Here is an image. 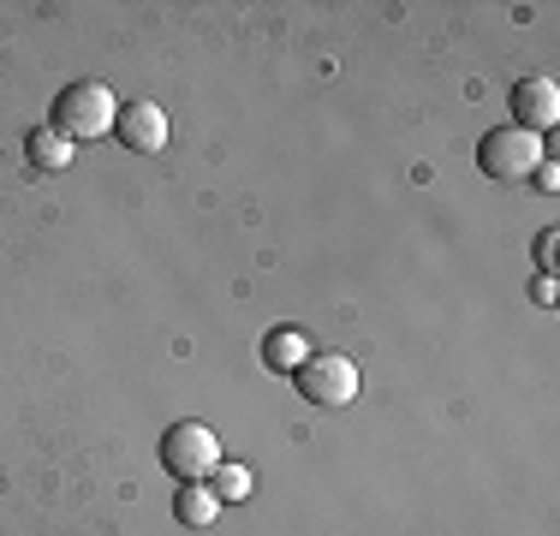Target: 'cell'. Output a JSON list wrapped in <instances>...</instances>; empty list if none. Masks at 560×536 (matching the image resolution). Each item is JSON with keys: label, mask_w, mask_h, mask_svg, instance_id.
Returning a JSON list of instances; mask_svg holds the SVG:
<instances>
[{"label": "cell", "mask_w": 560, "mask_h": 536, "mask_svg": "<svg viewBox=\"0 0 560 536\" xmlns=\"http://www.w3.org/2000/svg\"><path fill=\"white\" fill-rule=\"evenodd\" d=\"M114 119H119V102L96 78H78V84H66L55 96V131L72 143H96L102 131H114Z\"/></svg>", "instance_id": "obj_1"}, {"label": "cell", "mask_w": 560, "mask_h": 536, "mask_svg": "<svg viewBox=\"0 0 560 536\" xmlns=\"http://www.w3.org/2000/svg\"><path fill=\"white\" fill-rule=\"evenodd\" d=\"M537 161H549L537 131H518V126H495L477 138V167L489 173V179L513 185V179H530L537 173Z\"/></svg>", "instance_id": "obj_2"}, {"label": "cell", "mask_w": 560, "mask_h": 536, "mask_svg": "<svg viewBox=\"0 0 560 536\" xmlns=\"http://www.w3.org/2000/svg\"><path fill=\"white\" fill-rule=\"evenodd\" d=\"M162 465L179 482H209V471L221 465V435L209 423H197V418H179L162 435Z\"/></svg>", "instance_id": "obj_3"}, {"label": "cell", "mask_w": 560, "mask_h": 536, "mask_svg": "<svg viewBox=\"0 0 560 536\" xmlns=\"http://www.w3.org/2000/svg\"><path fill=\"white\" fill-rule=\"evenodd\" d=\"M292 382L311 406H352L358 399V364L346 352H311L292 370Z\"/></svg>", "instance_id": "obj_4"}, {"label": "cell", "mask_w": 560, "mask_h": 536, "mask_svg": "<svg viewBox=\"0 0 560 536\" xmlns=\"http://www.w3.org/2000/svg\"><path fill=\"white\" fill-rule=\"evenodd\" d=\"M555 119H560V84L555 78H518L513 84V126L542 138Z\"/></svg>", "instance_id": "obj_5"}, {"label": "cell", "mask_w": 560, "mask_h": 536, "mask_svg": "<svg viewBox=\"0 0 560 536\" xmlns=\"http://www.w3.org/2000/svg\"><path fill=\"white\" fill-rule=\"evenodd\" d=\"M114 131H119V143H126L131 155H162V150H167V114H162L155 102H131V107H119Z\"/></svg>", "instance_id": "obj_6"}, {"label": "cell", "mask_w": 560, "mask_h": 536, "mask_svg": "<svg viewBox=\"0 0 560 536\" xmlns=\"http://www.w3.org/2000/svg\"><path fill=\"white\" fill-rule=\"evenodd\" d=\"M311 358V334L304 328H269V340H262V364H269L275 375H292Z\"/></svg>", "instance_id": "obj_7"}, {"label": "cell", "mask_w": 560, "mask_h": 536, "mask_svg": "<svg viewBox=\"0 0 560 536\" xmlns=\"http://www.w3.org/2000/svg\"><path fill=\"white\" fill-rule=\"evenodd\" d=\"M24 155H31L36 173H60V167H72V138H60L55 126H36L24 138Z\"/></svg>", "instance_id": "obj_8"}, {"label": "cell", "mask_w": 560, "mask_h": 536, "mask_svg": "<svg viewBox=\"0 0 560 536\" xmlns=\"http://www.w3.org/2000/svg\"><path fill=\"white\" fill-rule=\"evenodd\" d=\"M173 513H179V525H215V513H221V501H215V489L209 482H185L179 494H173Z\"/></svg>", "instance_id": "obj_9"}, {"label": "cell", "mask_w": 560, "mask_h": 536, "mask_svg": "<svg viewBox=\"0 0 560 536\" xmlns=\"http://www.w3.org/2000/svg\"><path fill=\"white\" fill-rule=\"evenodd\" d=\"M209 489H215V501H245V494H250V471H245V465H215V471H209Z\"/></svg>", "instance_id": "obj_10"}, {"label": "cell", "mask_w": 560, "mask_h": 536, "mask_svg": "<svg viewBox=\"0 0 560 536\" xmlns=\"http://www.w3.org/2000/svg\"><path fill=\"white\" fill-rule=\"evenodd\" d=\"M555 245H560V238H555V226H542V233H537V263H542V275L555 268Z\"/></svg>", "instance_id": "obj_11"}, {"label": "cell", "mask_w": 560, "mask_h": 536, "mask_svg": "<svg viewBox=\"0 0 560 536\" xmlns=\"http://www.w3.org/2000/svg\"><path fill=\"white\" fill-rule=\"evenodd\" d=\"M537 185H542V191H555V185H560V167H555V161H537Z\"/></svg>", "instance_id": "obj_12"}, {"label": "cell", "mask_w": 560, "mask_h": 536, "mask_svg": "<svg viewBox=\"0 0 560 536\" xmlns=\"http://www.w3.org/2000/svg\"><path fill=\"white\" fill-rule=\"evenodd\" d=\"M537 304H560L555 299V275H537Z\"/></svg>", "instance_id": "obj_13"}]
</instances>
